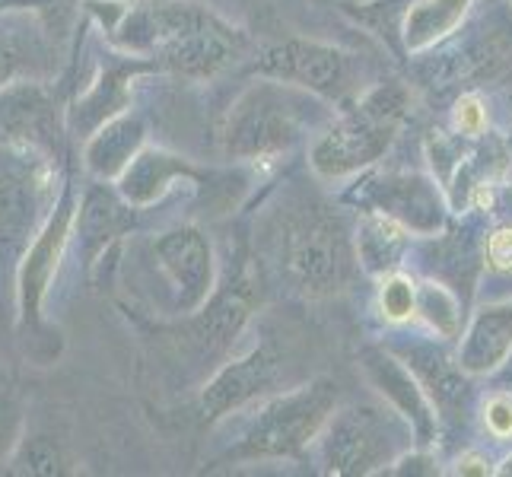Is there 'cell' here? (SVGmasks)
I'll use <instances>...</instances> for the list:
<instances>
[{"instance_id":"9a60e30c","label":"cell","mask_w":512,"mask_h":477,"mask_svg":"<svg viewBox=\"0 0 512 477\" xmlns=\"http://www.w3.org/2000/svg\"><path fill=\"white\" fill-rule=\"evenodd\" d=\"M512 350V303L487 306L471 318L458 347V369L481 376L506 363Z\"/></svg>"},{"instance_id":"ffe728a7","label":"cell","mask_w":512,"mask_h":477,"mask_svg":"<svg viewBox=\"0 0 512 477\" xmlns=\"http://www.w3.org/2000/svg\"><path fill=\"white\" fill-rule=\"evenodd\" d=\"M474 0H417L404 16V45L408 51H427L439 39H446L465 20Z\"/></svg>"},{"instance_id":"83f0119b","label":"cell","mask_w":512,"mask_h":477,"mask_svg":"<svg viewBox=\"0 0 512 477\" xmlns=\"http://www.w3.org/2000/svg\"><path fill=\"white\" fill-rule=\"evenodd\" d=\"M487 268L497 274H512V226H497L487 236Z\"/></svg>"},{"instance_id":"3957f363","label":"cell","mask_w":512,"mask_h":477,"mask_svg":"<svg viewBox=\"0 0 512 477\" xmlns=\"http://www.w3.org/2000/svg\"><path fill=\"white\" fill-rule=\"evenodd\" d=\"M408 112V90L398 83H382L369 90L357 105L341 112L331 125L319 131L312 144V169L322 179H344L366 166L392 147V140Z\"/></svg>"},{"instance_id":"d4e9b609","label":"cell","mask_w":512,"mask_h":477,"mask_svg":"<svg viewBox=\"0 0 512 477\" xmlns=\"http://www.w3.org/2000/svg\"><path fill=\"white\" fill-rule=\"evenodd\" d=\"M23 439V404L10 379L0 376V458H10Z\"/></svg>"},{"instance_id":"5b68a950","label":"cell","mask_w":512,"mask_h":477,"mask_svg":"<svg viewBox=\"0 0 512 477\" xmlns=\"http://www.w3.org/2000/svg\"><path fill=\"white\" fill-rule=\"evenodd\" d=\"M414 427L392 404H350L328 417L319 433L322 462L331 474H373L395 465Z\"/></svg>"},{"instance_id":"44dd1931","label":"cell","mask_w":512,"mask_h":477,"mask_svg":"<svg viewBox=\"0 0 512 477\" xmlns=\"http://www.w3.org/2000/svg\"><path fill=\"white\" fill-rule=\"evenodd\" d=\"M404 229L398 220L385 217V214H376L363 223V229L357 233V255H360V264L369 271H392L398 264V255L404 249Z\"/></svg>"},{"instance_id":"8992f818","label":"cell","mask_w":512,"mask_h":477,"mask_svg":"<svg viewBox=\"0 0 512 477\" xmlns=\"http://www.w3.org/2000/svg\"><path fill=\"white\" fill-rule=\"evenodd\" d=\"M338 392L334 385L319 379L312 385L296 388V392L274 398L264 404L252 430L245 433L242 446L229 452L233 458H284L296 455L306 443H312L322 433L328 417L334 414Z\"/></svg>"},{"instance_id":"277c9868","label":"cell","mask_w":512,"mask_h":477,"mask_svg":"<svg viewBox=\"0 0 512 477\" xmlns=\"http://www.w3.org/2000/svg\"><path fill=\"white\" fill-rule=\"evenodd\" d=\"M80 198L77 188L64 182L55 204H51L48 217L42 220L39 233L26 245V255L20 261V274H16V306H20V338L29 344V353L42 366L55 363L61 353V334L51 331L42 318L45 296L51 280H55L61 258L70 236H74Z\"/></svg>"},{"instance_id":"d6986e66","label":"cell","mask_w":512,"mask_h":477,"mask_svg":"<svg viewBox=\"0 0 512 477\" xmlns=\"http://www.w3.org/2000/svg\"><path fill=\"white\" fill-rule=\"evenodd\" d=\"M121 210H125V207H121L118 198H112V194L105 191L102 185L83 194L74 233L80 236L83 255H86V264H90V268L105 252V245H109L121 233V229H125V214H121Z\"/></svg>"},{"instance_id":"8fae6325","label":"cell","mask_w":512,"mask_h":477,"mask_svg":"<svg viewBox=\"0 0 512 477\" xmlns=\"http://www.w3.org/2000/svg\"><path fill=\"white\" fill-rule=\"evenodd\" d=\"M366 194L373 198L379 214L398 220L408 233L433 236L446 223V204L436 185L420 175H382L366 185Z\"/></svg>"},{"instance_id":"30bf717a","label":"cell","mask_w":512,"mask_h":477,"mask_svg":"<svg viewBox=\"0 0 512 477\" xmlns=\"http://www.w3.org/2000/svg\"><path fill=\"white\" fill-rule=\"evenodd\" d=\"M29 13L35 10L0 13V90L23 80L45 83L55 74V48Z\"/></svg>"},{"instance_id":"9c48e42d","label":"cell","mask_w":512,"mask_h":477,"mask_svg":"<svg viewBox=\"0 0 512 477\" xmlns=\"http://www.w3.org/2000/svg\"><path fill=\"white\" fill-rule=\"evenodd\" d=\"M153 252L179 293L182 312H198L214 287V249L198 226H179L153 242Z\"/></svg>"},{"instance_id":"ba28073f","label":"cell","mask_w":512,"mask_h":477,"mask_svg":"<svg viewBox=\"0 0 512 477\" xmlns=\"http://www.w3.org/2000/svg\"><path fill=\"white\" fill-rule=\"evenodd\" d=\"M58 137L55 99L39 80L10 83L0 90V140L10 150L48 159L45 153H55Z\"/></svg>"},{"instance_id":"cb8c5ba5","label":"cell","mask_w":512,"mask_h":477,"mask_svg":"<svg viewBox=\"0 0 512 477\" xmlns=\"http://www.w3.org/2000/svg\"><path fill=\"white\" fill-rule=\"evenodd\" d=\"M379 312L385 322L401 325L417 315V284L408 274L392 271L379 287Z\"/></svg>"},{"instance_id":"4fadbf2b","label":"cell","mask_w":512,"mask_h":477,"mask_svg":"<svg viewBox=\"0 0 512 477\" xmlns=\"http://www.w3.org/2000/svg\"><path fill=\"white\" fill-rule=\"evenodd\" d=\"M363 366L369 379H373V385L382 392V398L414 427L417 443H433L436 414L420 379L414 376V369L408 363L395 360L392 353H385V350H366Z\"/></svg>"},{"instance_id":"7a4b0ae2","label":"cell","mask_w":512,"mask_h":477,"mask_svg":"<svg viewBox=\"0 0 512 477\" xmlns=\"http://www.w3.org/2000/svg\"><path fill=\"white\" fill-rule=\"evenodd\" d=\"M274 258L290 290L312 299L344 290L353 264L360 261L357 242L350 239L341 214L319 201L299 204L280 220Z\"/></svg>"},{"instance_id":"6da1fadb","label":"cell","mask_w":512,"mask_h":477,"mask_svg":"<svg viewBox=\"0 0 512 477\" xmlns=\"http://www.w3.org/2000/svg\"><path fill=\"white\" fill-rule=\"evenodd\" d=\"M328 121L322 96L284 80H258L226 115L223 150L236 159H274Z\"/></svg>"},{"instance_id":"e0dca14e","label":"cell","mask_w":512,"mask_h":477,"mask_svg":"<svg viewBox=\"0 0 512 477\" xmlns=\"http://www.w3.org/2000/svg\"><path fill=\"white\" fill-rule=\"evenodd\" d=\"M274 357H268L264 350H255L249 360H239L233 366H226L223 373L207 385L204 392V411L207 417H223L226 411H236L239 404L255 398L264 385H271L274 379Z\"/></svg>"},{"instance_id":"f1b7e54d","label":"cell","mask_w":512,"mask_h":477,"mask_svg":"<svg viewBox=\"0 0 512 477\" xmlns=\"http://www.w3.org/2000/svg\"><path fill=\"white\" fill-rule=\"evenodd\" d=\"M490 462L484 455H478V452H468V455H462L458 458V468H455V474H490V468H487Z\"/></svg>"},{"instance_id":"7402d4cb","label":"cell","mask_w":512,"mask_h":477,"mask_svg":"<svg viewBox=\"0 0 512 477\" xmlns=\"http://www.w3.org/2000/svg\"><path fill=\"white\" fill-rule=\"evenodd\" d=\"M64 471V455L51 436H23L10 455V474L51 477Z\"/></svg>"},{"instance_id":"4316f807","label":"cell","mask_w":512,"mask_h":477,"mask_svg":"<svg viewBox=\"0 0 512 477\" xmlns=\"http://www.w3.org/2000/svg\"><path fill=\"white\" fill-rule=\"evenodd\" d=\"M484 427L497 443L512 439V395L497 392L484 401Z\"/></svg>"},{"instance_id":"2e32d148","label":"cell","mask_w":512,"mask_h":477,"mask_svg":"<svg viewBox=\"0 0 512 477\" xmlns=\"http://www.w3.org/2000/svg\"><path fill=\"white\" fill-rule=\"evenodd\" d=\"M137 61L140 58H131V64H121V67H105L102 74L90 83V90H86L83 96H77V102L70 105L67 128L86 140L90 134H96L109 118L125 112L128 109V83L140 70Z\"/></svg>"},{"instance_id":"52a82bcc","label":"cell","mask_w":512,"mask_h":477,"mask_svg":"<svg viewBox=\"0 0 512 477\" xmlns=\"http://www.w3.org/2000/svg\"><path fill=\"white\" fill-rule=\"evenodd\" d=\"M255 67L264 77L303 86V90L328 102H341L357 90V61H353V55L325 42L290 39L271 45Z\"/></svg>"},{"instance_id":"ac0fdd59","label":"cell","mask_w":512,"mask_h":477,"mask_svg":"<svg viewBox=\"0 0 512 477\" xmlns=\"http://www.w3.org/2000/svg\"><path fill=\"white\" fill-rule=\"evenodd\" d=\"M185 172H188L185 159L150 147V150H140L131 159V166L118 175L115 185H118V194H121V201H125V204L147 207L153 201H160L166 194V188Z\"/></svg>"},{"instance_id":"7c38bea8","label":"cell","mask_w":512,"mask_h":477,"mask_svg":"<svg viewBox=\"0 0 512 477\" xmlns=\"http://www.w3.org/2000/svg\"><path fill=\"white\" fill-rule=\"evenodd\" d=\"M55 198V175L45 166V159H39L29 175L0 169V239L29 245L42 226L35 223V210L48 214V204H55Z\"/></svg>"},{"instance_id":"484cf974","label":"cell","mask_w":512,"mask_h":477,"mask_svg":"<svg viewBox=\"0 0 512 477\" xmlns=\"http://www.w3.org/2000/svg\"><path fill=\"white\" fill-rule=\"evenodd\" d=\"M487 105L478 93H465L462 99L455 102V109H452V125L458 134H465V137H478L487 131Z\"/></svg>"},{"instance_id":"603a6c76","label":"cell","mask_w":512,"mask_h":477,"mask_svg":"<svg viewBox=\"0 0 512 477\" xmlns=\"http://www.w3.org/2000/svg\"><path fill=\"white\" fill-rule=\"evenodd\" d=\"M417 312L427 318L443 338H458V328H462V309H458V299L443 284L427 280V284L417 287Z\"/></svg>"},{"instance_id":"f546056e","label":"cell","mask_w":512,"mask_h":477,"mask_svg":"<svg viewBox=\"0 0 512 477\" xmlns=\"http://www.w3.org/2000/svg\"><path fill=\"white\" fill-rule=\"evenodd\" d=\"M51 7H58V0H0V13H4V10H35V13H42V10H51Z\"/></svg>"},{"instance_id":"5bb4252c","label":"cell","mask_w":512,"mask_h":477,"mask_svg":"<svg viewBox=\"0 0 512 477\" xmlns=\"http://www.w3.org/2000/svg\"><path fill=\"white\" fill-rule=\"evenodd\" d=\"M147 121L137 112H121L86 137L83 166L99 182H118V175L131 166V159L144 150Z\"/></svg>"}]
</instances>
